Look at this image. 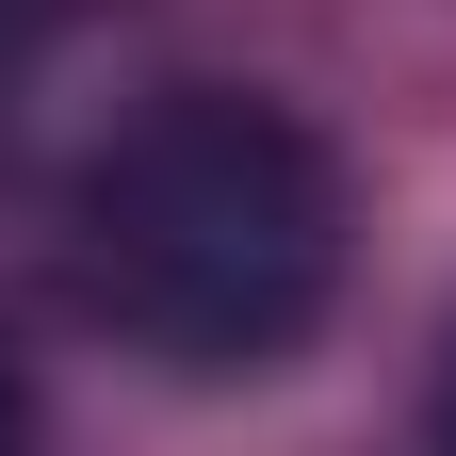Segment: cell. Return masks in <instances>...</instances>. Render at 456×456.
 Here are the masks:
<instances>
[{
	"instance_id": "obj_2",
	"label": "cell",
	"mask_w": 456,
	"mask_h": 456,
	"mask_svg": "<svg viewBox=\"0 0 456 456\" xmlns=\"http://www.w3.org/2000/svg\"><path fill=\"white\" fill-rule=\"evenodd\" d=\"M0 456H33V375H17V342H0Z\"/></svg>"
},
{
	"instance_id": "obj_1",
	"label": "cell",
	"mask_w": 456,
	"mask_h": 456,
	"mask_svg": "<svg viewBox=\"0 0 456 456\" xmlns=\"http://www.w3.org/2000/svg\"><path fill=\"white\" fill-rule=\"evenodd\" d=\"M342 147L261 82H163L66 180L82 310L163 375H277L342 294Z\"/></svg>"
},
{
	"instance_id": "obj_3",
	"label": "cell",
	"mask_w": 456,
	"mask_h": 456,
	"mask_svg": "<svg viewBox=\"0 0 456 456\" xmlns=\"http://www.w3.org/2000/svg\"><path fill=\"white\" fill-rule=\"evenodd\" d=\"M440 456H456V359H440Z\"/></svg>"
}]
</instances>
